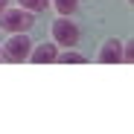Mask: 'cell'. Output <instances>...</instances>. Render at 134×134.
Wrapping results in <instances>:
<instances>
[{"mask_svg":"<svg viewBox=\"0 0 134 134\" xmlns=\"http://www.w3.org/2000/svg\"><path fill=\"white\" fill-rule=\"evenodd\" d=\"M53 38H55V47H76L79 44V26L73 20H67V15H61L53 24Z\"/></svg>","mask_w":134,"mask_h":134,"instance_id":"obj_3","label":"cell"},{"mask_svg":"<svg viewBox=\"0 0 134 134\" xmlns=\"http://www.w3.org/2000/svg\"><path fill=\"white\" fill-rule=\"evenodd\" d=\"M120 50H122V47H120L117 38L105 41V47H102V53H99V64H120V61H122V53H120Z\"/></svg>","mask_w":134,"mask_h":134,"instance_id":"obj_5","label":"cell"},{"mask_svg":"<svg viewBox=\"0 0 134 134\" xmlns=\"http://www.w3.org/2000/svg\"><path fill=\"white\" fill-rule=\"evenodd\" d=\"M53 6H55L61 15H73L76 6H79V0H53Z\"/></svg>","mask_w":134,"mask_h":134,"instance_id":"obj_8","label":"cell"},{"mask_svg":"<svg viewBox=\"0 0 134 134\" xmlns=\"http://www.w3.org/2000/svg\"><path fill=\"white\" fill-rule=\"evenodd\" d=\"M6 3H9V0H0V12H3V9H6Z\"/></svg>","mask_w":134,"mask_h":134,"instance_id":"obj_10","label":"cell"},{"mask_svg":"<svg viewBox=\"0 0 134 134\" xmlns=\"http://www.w3.org/2000/svg\"><path fill=\"white\" fill-rule=\"evenodd\" d=\"M55 61H61V64H85L87 58L82 53H61V55H55Z\"/></svg>","mask_w":134,"mask_h":134,"instance_id":"obj_7","label":"cell"},{"mask_svg":"<svg viewBox=\"0 0 134 134\" xmlns=\"http://www.w3.org/2000/svg\"><path fill=\"white\" fill-rule=\"evenodd\" d=\"M32 24H35V18L26 9H3L0 12V26L6 32H29Z\"/></svg>","mask_w":134,"mask_h":134,"instance_id":"obj_1","label":"cell"},{"mask_svg":"<svg viewBox=\"0 0 134 134\" xmlns=\"http://www.w3.org/2000/svg\"><path fill=\"white\" fill-rule=\"evenodd\" d=\"M55 55H58V50H55V44H41V47H32L29 50V61L32 64H53L55 61Z\"/></svg>","mask_w":134,"mask_h":134,"instance_id":"obj_4","label":"cell"},{"mask_svg":"<svg viewBox=\"0 0 134 134\" xmlns=\"http://www.w3.org/2000/svg\"><path fill=\"white\" fill-rule=\"evenodd\" d=\"M0 58H3V47H0Z\"/></svg>","mask_w":134,"mask_h":134,"instance_id":"obj_11","label":"cell"},{"mask_svg":"<svg viewBox=\"0 0 134 134\" xmlns=\"http://www.w3.org/2000/svg\"><path fill=\"white\" fill-rule=\"evenodd\" d=\"M29 50H32L29 35H26V32H15V35L3 44V58H6V61H26Z\"/></svg>","mask_w":134,"mask_h":134,"instance_id":"obj_2","label":"cell"},{"mask_svg":"<svg viewBox=\"0 0 134 134\" xmlns=\"http://www.w3.org/2000/svg\"><path fill=\"white\" fill-rule=\"evenodd\" d=\"M122 50H125V53H122V61H134V41H128Z\"/></svg>","mask_w":134,"mask_h":134,"instance_id":"obj_9","label":"cell"},{"mask_svg":"<svg viewBox=\"0 0 134 134\" xmlns=\"http://www.w3.org/2000/svg\"><path fill=\"white\" fill-rule=\"evenodd\" d=\"M18 3H20V9H26V12H44V9H47L50 6V0H18Z\"/></svg>","mask_w":134,"mask_h":134,"instance_id":"obj_6","label":"cell"}]
</instances>
